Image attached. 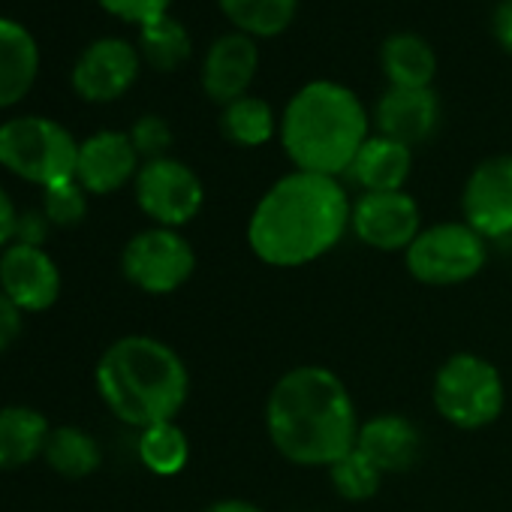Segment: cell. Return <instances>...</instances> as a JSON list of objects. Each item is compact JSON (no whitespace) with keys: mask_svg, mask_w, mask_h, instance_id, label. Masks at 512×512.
<instances>
[{"mask_svg":"<svg viewBox=\"0 0 512 512\" xmlns=\"http://www.w3.org/2000/svg\"><path fill=\"white\" fill-rule=\"evenodd\" d=\"M229 25L253 40L281 37L299 13V0H217Z\"/></svg>","mask_w":512,"mask_h":512,"instance_id":"7402d4cb","label":"cell"},{"mask_svg":"<svg viewBox=\"0 0 512 512\" xmlns=\"http://www.w3.org/2000/svg\"><path fill=\"white\" fill-rule=\"evenodd\" d=\"M220 133L241 145V148H260L275 136V112L260 97H241L220 112Z\"/></svg>","mask_w":512,"mask_h":512,"instance_id":"d4e9b609","label":"cell"},{"mask_svg":"<svg viewBox=\"0 0 512 512\" xmlns=\"http://www.w3.org/2000/svg\"><path fill=\"white\" fill-rule=\"evenodd\" d=\"M260 70V46L241 31L220 34L202 58V91L211 103L229 106L247 97V88Z\"/></svg>","mask_w":512,"mask_h":512,"instance_id":"4fadbf2b","label":"cell"},{"mask_svg":"<svg viewBox=\"0 0 512 512\" xmlns=\"http://www.w3.org/2000/svg\"><path fill=\"white\" fill-rule=\"evenodd\" d=\"M43 458L55 473L67 479H85L100 467L103 449L85 428L64 425V428H52Z\"/></svg>","mask_w":512,"mask_h":512,"instance_id":"cb8c5ba5","label":"cell"},{"mask_svg":"<svg viewBox=\"0 0 512 512\" xmlns=\"http://www.w3.org/2000/svg\"><path fill=\"white\" fill-rule=\"evenodd\" d=\"M139 154L130 142V133L121 130H100L79 142V160H76V181L94 193L109 196L121 190L127 181H136L139 175Z\"/></svg>","mask_w":512,"mask_h":512,"instance_id":"9a60e30c","label":"cell"},{"mask_svg":"<svg viewBox=\"0 0 512 512\" xmlns=\"http://www.w3.org/2000/svg\"><path fill=\"white\" fill-rule=\"evenodd\" d=\"M79 142L73 133L43 115H19L0 124V166L43 190L76 178Z\"/></svg>","mask_w":512,"mask_h":512,"instance_id":"5b68a950","label":"cell"},{"mask_svg":"<svg viewBox=\"0 0 512 512\" xmlns=\"http://www.w3.org/2000/svg\"><path fill=\"white\" fill-rule=\"evenodd\" d=\"M0 293L22 314L49 311L61 296V272L43 247L13 241L0 253Z\"/></svg>","mask_w":512,"mask_h":512,"instance_id":"7c38bea8","label":"cell"},{"mask_svg":"<svg viewBox=\"0 0 512 512\" xmlns=\"http://www.w3.org/2000/svg\"><path fill=\"white\" fill-rule=\"evenodd\" d=\"M202 181L199 175L172 157L142 163L136 175V202L139 208L166 229H178L193 220L202 208Z\"/></svg>","mask_w":512,"mask_h":512,"instance_id":"9c48e42d","label":"cell"},{"mask_svg":"<svg viewBox=\"0 0 512 512\" xmlns=\"http://www.w3.org/2000/svg\"><path fill=\"white\" fill-rule=\"evenodd\" d=\"M380 70L392 88H431L437 76V52L425 37L398 31L380 46Z\"/></svg>","mask_w":512,"mask_h":512,"instance_id":"ffe728a7","label":"cell"},{"mask_svg":"<svg viewBox=\"0 0 512 512\" xmlns=\"http://www.w3.org/2000/svg\"><path fill=\"white\" fill-rule=\"evenodd\" d=\"M350 226L374 250H407L419 235V205L404 190L362 193L350 211Z\"/></svg>","mask_w":512,"mask_h":512,"instance_id":"5bb4252c","label":"cell"},{"mask_svg":"<svg viewBox=\"0 0 512 512\" xmlns=\"http://www.w3.org/2000/svg\"><path fill=\"white\" fill-rule=\"evenodd\" d=\"M22 335V311L0 293V353L10 350Z\"/></svg>","mask_w":512,"mask_h":512,"instance_id":"1f68e13d","label":"cell"},{"mask_svg":"<svg viewBox=\"0 0 512 512\" xmlns=\"http://www.w3.org/2000/svg\"><path fill=\"white\" fill-rule=\"evenodd\" d=\"M142 55L121 37L94 40L73 64V91L88 103H112L124 97L139 79Z\"/></svg>","mask_w":512,"mask_h":512,"instance_id":"30bf717a","label":"cell"},{"mask_svg":"<svg viewBox=\"0 0 512 512\" xmlns=\"http://www.w3.org/2000/svg\"><path fill=\"white\" fill-rule=\"evenodd\" d=\"M440 121V100L431 88H389L374 106L377 136L407 148L425 142Z\"/></svg>","mask_w":512,"mask_h":512,"instance_id":"2e32d148","label":"cell"},{"mask_svg":"<svg viewBox=\"0 0 512 512\" xmlns=\"http://www.w3.org/2000/svg\"><path fill=\"white\" fill-rule=\"evenodd\" d=\"M419 446L422 437L416 425L398 413H383L368 419L356 437V449L365 452L383 473H398L413 467V461L419 458Z\"/></svg>","mask_w":512,"mask_h":512,"instance_id":"ac0fdd59","label":"cell"},{"mask_svg":"<svg viewBox=\"0 0 512 512\" xmlns=\"http://www.w3.org/2000/svg\"><path fill=\"white\" fill-rule=\"evenodd\" d=\"M491 34L497 40V46L512 55V0H500L491 13Z\"/></svg>","mask_w":512,"mask_h":512,"instance_id":"d6a6232c","label":"cell"},{"mask_svg":"<svg viewBox=\"0 0 512 512\" xmlns=\"http://www.w3.org/2000/svg\"><path fill=\"white\" fill-rule=\"evenodd\" d=\"M139 458L157 476H175L190 458V443L175 422H157L139 434Z\"/></svg>","mask_w":512,"mask_h":512,"instance_id":"484cf974","label":"cell"},{"mask_svg":"<svg viewBox=\"0 0 512 512\" xmlns=\"http://www.w3.org/2000/svg\"><path fill=\"white\" fill-rule=\"evenodd\" d=\"M136 49L142 55V61L157 70V73H172L178 67H184L193 55V40L190 31L172 19V16H160L148 25L139 28V40Z\"/></svg>","mask_w":512,"mask_h":512,"instance_id":"603a6c76","label":"cell"},{"mask_svg":"<svg viewBox=\"0 0 512 512\" xmlns=\"http://www.w3.org/2000/svg\"><path fill=\"white\" fill-rule=\"evenodd\" d=\"M332 473V485L341 497L347 500H368L377 494L380 488V479H383V470L359 449H350L341 461H335L329 467Z\"/></svg>","mask_w":512,"mask_h":512,"instance_id":"4316f807","label":"cell"},{"mask_svg":"<svg viewBox=\"0 0 512 512\" xmlns=\"http://www.w3.org/2000/svg\"><path fill=\"white\" fill-rule=\"evenodd\" d=\"M130 142L136 148V154L148 163V160H160L166 157V151L172 148V127L166 124V118L160 115H142L133 127H130Z\"/></svg>","mask_w":512,"mask_h":512,"instance_id":"f1b7e54d","label":"cell"},{"mask_svg":"<svg viewBox=\"0 0 512 512\" xmlns=\"http://www.w3.org/2000/svg\"><path fill=\"white\" fill-rule=\"evenodd\" d=\"M16 223H19V211L13 205L10 193L0 187V253L16 241Z\"/></svg>","mask_w":512,"mask_h":512,"instance_id":"836d02e7","label":"cell"},{"mask_svg":"<svg viewBox=\"0 0 512 512\" xmlns=\"http://www.w3.org/2000/svg\"><path fill=\"white\" fill-rule=\"evenodd\" d=\"M43 214L52 226H79L88 214V190L76 181H58L43 190Z\"/></svg>","mask_w":512,"mask_h":512,"instance_id":"83f0119b","label":"cell"},{"mask_svg":"<svg viewBox=\"0 0 512 512\" xmlns=\"http://www.w3.org/2000/svg\"><path fill=\"white\" fill-rule=\"evenodd\" d=\"M40 76V46L34 34L0 16V109L19 106L37 85Z\"/></svg>","mask_w":512,"mask_h":512,"instance_id":"e0dca14e","label":"cell"},{"mask_svg":"<svg viewBox=\"0 0 512 512\" xmlns=\"http://www.w3.org/2000/svg\"><path fill=\"white\" fill-rule=\"evenodd\" d=\"M464 223L482 238L512 235V154L482 160L461 193Z\"/></svg>","mask_w":512,"mask_h":512,"instance_id":"8fae6325","label":"cell"},{"mask_svg":"<svg viewBox=\"0 0 512 512\" xmlns=\"http://www.w3.org/2000/svg\"><path fill=\"white\" fill-rule=\"evenodd\" d=\"M350 199L338 178L290 172L256 202L247 241L263 263L296 269L329 253L350 226Z\"/></svg>","mask_w":512,"mask_h":512,"instance_id":"6da1fadb","label":"cell"},{"mask_svg":"<svg viewBox=\"0 0 512 512\" xmlns=\"http://www.w3.org/2000/svg\"><path fill=\"white\" fill-rule=\"evenodd\" d=\"M266 425L275 449L302 467H332L356 449V404L338 374L320 365L287 371L266 404Z\"/></svg>","mask_w":512,"mask_h":512,"instance_id":"7a4b0ae2","label":"cell"},{"mask_svg":"<svg viewBox=\"0 0 512 512\" xmlns=\"http://www.w3.org/2000/svg\"><path fill=\"white\" fill-rule=\"evenodd\" d=\"M410 169L413 151L407 145L386 136H368L347 172L365 193H395L404 187Z\"/></svg>","mask_w":512,"mask_h":512,"instance_id":"d6986e66","label":"cell"},{"mask_svg":"<svg viewBox=\"0 0 512 512\" xmlns=\"http://www.w3.org/2000/svg\"><path fill=\"white\" fill-rule=\"evenodd\" d=\"M49 422L40 410L25 404L0 407V470L28 467L46 452Z\"/></svg>","mask_w":512,"mask_h":512,"instance_id":"44dd1931","label":"cell"},{"mask_svg":"<svg viewBox=\"0 0 512 512\" xmlns=\"http://www.w3.org/2000/svg\"><path fill=\"white\" fill-rule=\"evenodd\" d=\"M121 269L133 287L151 296H166L184 287L196 269V253L184 235L166 226L133 235L124 247Z\"/></svg>","mask_w":512,"mask_h":512,"instance_id":"ba28073f","label":"cell"},{"mask_svg":"<svg viewBox=\"0 0 512 512\" xmlns=\"http://www.w3.org/2000/svg\"><path fill=\"white\" fill-rule=\"evenodd\" d=\"M97 389L121 422L148 428L175 422V413L187 401L190 377L169 344L148 335H127L100 356Z\"/></svg>","mask_w":512,"mask_h":512,"instance_id":"277c9868","label":"cell"},{"mask_svg":"<svg viewBox=\"0 0 512 512\" xmlns=\"http://www.w3.org/2000/svg\"><path fill=\"white\" fill-rule=\"evenodd\" d=\"M202 512H263V509L247 500H217V503L205 506Z\"/></svg>","mask_w":512,"mask_h":512,"instance_id":"e575fe53","label":"cell"},{"mask_svg":"<svg viewBox=\"0 0 512 512\" xmlns=\"http://www.w3.org/2000/svg\"><path fill=\"white\" fill-rule=\"evenodd\" d=\"M49 217L43 214V208H31V211H19V223H16V241L19 244H31V247H43V241L49 238Z\"/></svg>","mask_w":512,"mask_h":512,"instance_id":"4dcf8cb0","label":"cell"},{"mask_svg":"<svg viewBox=\"0 0 512 512\" xmlns=\"http://www.w3.org/2000/svg\"><path fill=\"white\" fill-rule=\"evenodd\" d=\"M97 4L109 16L142 28V25H148V22H154L160 16H169L172 0H97Z\"/></svg>","mask_w":512,"mask_h":512,"instance_id":"f546056e","label":"cell"},{"mask_svg":"<svg viewBox=\"0 0 512 512\" xmlns=\"http://www.w3.org/2000/svg\"><path fill=\"white\" fill-rule=\"evenodd\" d=\"M434 404L455 428H482L503 410V380L491 362L473 353H458L437 371Z\"/></svg>","mask_w":512,"mask_h":512,"instance_id":"8992f818","label":"cell"},{"mask_svg":"<svg viewBox=\"0 0 512 512\" xmlns=\"http://www.w3.org/2000/svg\"><path fill=\"white\" fill-rule=\"evenodd\" d=\"M485 266V238L467 223H437L422 229L407 247V269L431 287L470 281Z\"/></svg>","mask_w":512,"mask_h":512,"instance_id":"52a82bcc","label":"cell"},{"mask_svg":"<svg viewBox=\"0 0 512 512\" xmlns=\"http://www.w3.org/2000/svg\"><path fill=\"white\" fill-rule=\"evenodd\" d=\"M368 112L353 88L317 79L302 85L284 109L281 142L299 172L338 178L368 142Z\"/></svg>","mask_w":512,"mask_h":512,"instance_id":"3957f363","label":"cell"}]
</instances>
